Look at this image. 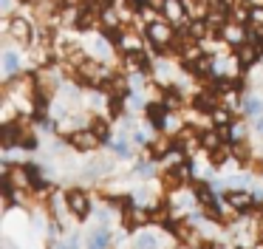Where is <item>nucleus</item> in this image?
Wrapping results in <instances>:
<instances>
[{
	"instance_id": "obj_1",
	"label": "nucleus",
	"mask_w": 263,
	"mask_h": 249,
	"mask_svg": "<svg viewBox=\"0 0 263 249\" xmlns=\"http://www.w3.org/2000/svg\"><path fill=\"white\" fill-rule=\"evenodd\" d=\"M68 207L74 209L77 215H80V218H85L88 215V201H85V195H82V192H68Z\"/></svg>"
},
{
	"instance_id": "obj_2",
	"label": "nucleus",
	"mask_w": 263,
	"mask_h": 249,
	"mask_svg": "<svg viewBox=\"0 0 263 249\" xmlns=\"http://www.w3.org/2000/svg\"><path fill=\"white\" fill-rule=\"evenodd\" d=\"M243 108H246L249 116H257V113H263V99H260V96H246Z\"/></svg>"
},
{
	"instance_id": "obj_3",
	"label": "nucleus",
	"mask_w": 263,
	"mask_h": 249,
	"mask_svg": "<svg viewBox=\"0 0 263 249\" xmlns=\"http://www.w3.org/2000/svg\"><path fill=\"white\" fill-rule=\"evenodd\" d=\"M17 54H14V51H6V54H3V71L6 74H14L17 71Z\"/></svg>"
},
{
	"instance_id": "obj_4",
	"label": "nucleus",
	"mask_w": 263,
	"mask_h": 249,
	"mask_svg": "<svg viewBox=\"0 0 263 249\" xmlns=\"http://www.w3.org/2000/svg\"><path fill=\"white\" fill-rule=\"evenodd\" d=\"M136 246L153 249V246H156V238H153V235H139V238H136Z\"/></svg>"
},
{
	"instance_id": "obj_5",
	"label": "nucleus",
	"mask_w": 263,
	"mask_h": 249,
	"mask_svg": "<svg viewBox=\"0 0 263 249\" xmlns=\"http://www.w3.org/2000/svg\"><path fill=\"white\" fill-rule=\"evenodd\" d=\"M105 243H108V235H105V232H97V235H93V241H91V249H102Z\"/></svg>"
},
{
	"instance_id": "obj_6",
	"label": "nucleus",
	"mask_w": 263,
	"mask_h": 249,
	"mask_svg": "<svg viewBox=\"0 0 263 249\" xmlns=\"http://www.w3.org/2000/svg\"><path fill=\"white\" fill-rule=\"evenodd\" d=\"M150 37L164 40V37H167V28H164V26H150Z\"/></svg>"
},
{
	"instance_id": "obj_7",
	"label": "nucleus",
	"mask_w": 263,
	"mask_h": 249,
	"mask_svg": "<svg viewBox=\"0 0 263 249\" xmlns=\"http://www.w3.org/2000/svg\"><path fill=\"white\" fill-rule=\"evenodd\" d=\"M14 34H17V37H29V26H26L23 20H17V26H14Z\"/></svg>"
},
{
	"instance_id": "obj_8",
	"label": "nucleus",
	"mask_w": 263,
	"mask_h": 249,
	"mask_svg": "<svg viewBox=\"0 0 263 249\" xmlns=\"http://www.w3.org/2000/svg\"><path fill=\"white\" fill-rule=\"evenodd\" d=\"M257 133H263V119H260V122H257Z\"/></svg>"
}]
</instances>
